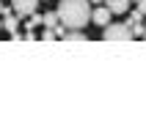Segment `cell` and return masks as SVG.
Wrapping results in <instances>:
<instances>
[{
	"mask_svg": "<svg viewBox=\"0 0 146 126\" xmlns=\"http://www.w3.org/2000/svg\"><path fill=\"white\" fill-rule=\"evenodd\" d=\"M58 16L66 28L80 30L91 22V0H58Z\"/></svg>",
	"mask_w": 146,
	"mask_h": 126,
	"instance_id": "6da1fadb",
	"label": "cell"
},
{
	"mask_svg": "<svg viewBox=\"0 0 146 126\" xmlns=\"http://www.w3.org/2000/svg\"><path fill=\"white\" fill-rule=\"evenodd\" d=\"M135 33L130 30V25H108L105 28V41H130Z\"/></svg>",
	"mask_w": 146,
	"mask_h": 126,
	"instance_id": "7a4b0ae2",
	"label": "cell"
},
{
	"mask_svg": "<svg viewBox=\"0 0 146 126\" xmlns=\"http://www.w3.org/2000/svg\"><path fill=\"white\" fill-rule=\"evenodd\" d=\"M11 8H14L17 16H31V14H36L39 0H11Z\"/></svg>",
	"mask_w": 146,
	"mask_h": 126,
	"instance_id": "3957f363",
	"label": "cell"
},
{
	"mask_svg": "<svg viewBox=\"0 0 146 126\" xmlns=\"http://www.w3.org/2000/svg\"><path fill=\"white\" fill-rule=\"evenodd\" d=\"M110 16H113V11L108 6H99V8L91 11V19H94V25H99V28H108V25H110Z\"/></svg>",
	"mask_w": 146,
	"mask_h": 126,
	"instance_id": "277c9868",
	"label": "cell"
},
{
	"mask_svg": "<svg viewBox=\"0 0 146 126\" xmlns=\"http://www.w3.org/2000/svg\"><path fill=\"white\" fill-rule=\"evenodd\" d=\"M127 25H130V30L135 33V36H143V33H146V25H143V14H138V11H132V14H130Z\"/></svg>",
	"mask_w": 146,
	"mask_h": 126,
	"instance_id": "5b68a950",
	"label": "cell"
},
{
	"mask_svg": "<svg viewBox=\"0 0 146 126\" xmlns=\"http://www.w3.org/2000/svg\"><path fill=\"white\" fill-rule=\"evenodd\" d=\"M130 3L132 0H105V6L113 11V14H127L130 11Z\"/></svg>",
	"mask_w": 146,
	"mask_h": 126,
	"instance_id": "8992f818",
	"label": "cell"
},
{
	"mask_svg": "<svg viewBox=\"0 0 146 126\" xmlns=\"http://www.w3.org/2000/svg\"><path fill=\"white\" fill-rule=\"evenodd\" d=\"M44 25H47V28H58V25H61L58 11H47V14H44Z\"/></svg>",
	"mask_w": 146,
	"mask_h": 126,
	"instance_id": "52a82bcc",
	"label": "cell"
},
{
	"mask_svg": "<svg viewBox=\"0 0 146 126\" xmlns=\"http://www.w3.org/2000/svg\"><path fill=\"white\" fill-rule=\"evenodd\" d=\"M64 39H66V41H74V44H83V41H86V33H80V30H69V33H64Z\"/></svg>",
	"mask_w": 146,
	"mask_h": 126,
	"instance_id": "ba28073f",
	"label": "cell"
},
{
	"mask_svg": "<svg viewBox=\"0 0 146 126\" xmlns=\"http://www.w3.org/2000/svg\"><path fill=\"white\" fill-rule=\"evenodd\" d=\"M39 25H44V16L31 14V16H28V25H25V30H33V28H39Z\"/></svg>",
	"mask_w": 146,
	"mask_h": 126,
	"instance_id": "9c48e42d",
	"label": "cell"
},
{
	"mask_svg": "<svg viewBox=\"0 0 146 126\" xmlns=\"http://www.w3.org/2000/svg\"><path fill=\"white\" fill-rule=\"evenodd\" d=\"M52 39H58V33H55V28H47V30L41 33V41H52Z\"/></svg>",
	"mask_w": 146,
	"mask_h": 126,
	"instance_id": "30bf717a",
	"label": "cell"
},
{
	"mask_svg": "<svg viewBox=\"0 0 146 126\" xmlns=\"http://www.w3.org/2000/svg\"><path fill=\"white\" fill-rule=\"evenodd\" d=\"M135 11H138V14H143V16H146V0H138V8H135Z\"/></svg>",
	"mask_w": 146,
	"mask_h": 126,
	"instance_id": "8fae6325",
	"label": "cell"
},
{
	"mask_svg": "<svg viewBox=\"0 0 146 126\" xmlns=\"http://www.w3.org/2000/svg\"><path fill=\"white\" fill-rule=\"evenodd\" d=\"M3 11H6V6H3V3H0V16H3Z\"/></svg>",
	"mask_w": 146,
	"mask_h": 126,
	"instance_id": "7c38bea8",
	"label": "cell"
},
{
	"mask_svg": "<svg viewBox=\"0 0 146 126\" xmlns=\"http://www.w3.org/2000/svg\"><path fill=\"white\" fill-rule=\"evenodd\" d=\"M91 3H94V6H97V3H105V0H91Z\"/></svg>",
	"mask_w": 146,
	"mask_h": 126,
	"instance_id": "4fadbf2b",
	"label": "cell"
},
{
	"mask_svg": "<svg viewBox=\"0 0 146 126\" xmlns=\"http://www.w3.org/2000/svg\"><path fill=\"white\" fill-rule=\"evenodd\" d=\"M0 30H3V19H0Z\"/></svg>",
	"mask_w": 146,
	"mask_h": 126,
	"instance_id": "5bb4252c",
	"label": "cell"
},
{
	"mask_svg": "<svg viewBox=\"0 0 146 126\" xmlns=\"http://www.w3.org/2000/svg\"><path fill=\"white\" fill-rule=\"evenodd\" d=\"M132 3H138V0H132Z\"/></svg>",
	"mask_w": 146,
	"mask_h": 126,
	"instance_id": "9a60e30c",
	"label": "cell"
},
{
	"mask_svg": "<svg viewBox=\"0 0 146 126\" xmlns=\"http://www.w3.org/2000/svg\"><path fill=\"white\" fill-rule=\"evenodd\" d=\"M143 39H146V33H143Z\"/></svg>",
	"mask_w": 146,
	"mask_h": 126,
	"instance_id": "2e32d148",
	"label": "cell"
}]
</instances>
